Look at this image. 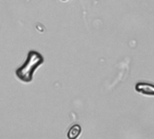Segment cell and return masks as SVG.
Segmentation results:
<instances>
[{
    "mask_svg": "<svg viewBox=\"0 0 154 139\" xmlns=\"http://www.w3.org/2000/svg\"><path fill=\"white\" fill-rule=\"evenodd\" d=\"M43 63V57L39 53L31 52L28 55V59L26 64L17 70V76L24 82H30L33 78L35 70Z\"/></svg>",
    "mask_w": 154,
    "mask_h": 139,
    "instance_id": "obj_1",
    "label": "cell"
},
{
    "mask_svg": "<svg viewBox=\"0 0 154 139\" xmlns=\"http://www.w3.org/2000/svg\"><path fill=\"white\" fill-rule=\"evenodd\" d=\"M135 90L140 94L154 96V85H152L150 83L139 82L135 86Z\"/></svg>",
    "mask_w": 154,
    "mask_h": 139,
    "instance_id": "obj_2",
    "label": "cell"
},
{
    "mask_svg": "<svg viewBox=\"0 0 154 139\" xmlns=\"http://www.w3.org/2000/svg\"><path fill=\"white\" fill-rule=\"evenodd\" d=\"M82 132V127L79 125H73L67 133L68 139H76Z\"/></svg>",
    "mask_w": 154,
    "mask_h": 139,
    "instance_id": "obj_3",
    "label": "cell"
},
{
    "mask_svg": "<svg viewBox=\"0 0 154 139\" xmlns=\"http://www.w3.org/2000/svg\"><path fill=\"white\" fill-rule=\"evenodd\" d=\"M63 1H64V0H63Z\"/></svg>",
    "mask_w": 154,
    "mask_h": 139,
    "instance_id": "obj_4",
    "label": "cell"
}]
</instances>
